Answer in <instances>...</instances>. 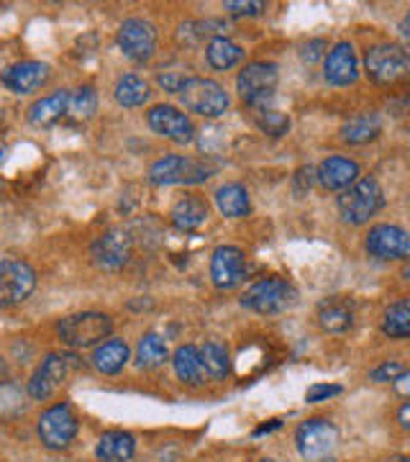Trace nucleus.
I'll return each instance as SVG.
<instances>
[{
  "instance_id": "1",
  "label": "nucleus",
  "mask_w": 410,
  "mask_h": 462,
  "mask_svg": "<svg viewBox=\"0 0 410 462\" xmlns=\"http://www.w3.org/2000/svg\"><path fill=\"white\" fill-rule=\"evenodd\" d=\"M382 188L375 178H361L339 196V214L346 224H367L382 208Z\"/></svg>"
},
{
  "instance_id": "2",
  "label": "nucleus",
  "mask_w": 410,
  "mask_h": 462,
  "mask_svg": "<svg viewBox=\"0 0 410 462\" xmlns=\"http://www.w3.org/2000/svg\"><path fill=\"white\" fill-rule=\"evenodd\" d=\"M279 80L278 65L272 62H251L246 65L239 78H236V90L246 106H251L254 111L269 108V103L275 98V85Z\"/></svg>"
},
{
  "instance_id": "3",
  "label": "nucleus",
  "mask_w": 410,
  "mask_h": 462,
  "mask_svg": "<svg viewBox=\"0 0 410 462\" xmlns=\"http://www.w3.org/2000/svg\"><path fill=\"white\" fill-rule=\"evenodd\" d=\"M114 329L111 316L98 314V311H85V314H75L62 319L57 324V334L67 346L72 349H85L103 342Z\"/></svg>"
},
{
  "instance_id": "4",
  "label": "nucleus",
  "mask_w": 410,
  "mask_h": 462,
  "mask_svg": "<svg viewBox=\"0 0 410 462\" xmlns=\"http://www.w3.org/2000/svg\"><path fill=\"white\" fill-rule=\"evenodd\" d=\"M36 431H39L41 445L59 452V449H67L75 442V437L80 431V421H77L69 403H54L51 409L39 416Z\"/></svg>"
},
{
  "instance_id": "5",
  "label": "nucleus",
  "mask_w": 410,
  "mask_h": 462,
  "mask_svg": "<svg viewBox=\"0 0 410 462\" xmlns=\"http://www.w3.org/2000/svg\"><path fill=\"white\" fill-rule=\"evenodd\" d=\"M180 100L187 111L205 118H218L229 111V96L221 85L208 78H190L180 88Z\"/></svg>"
},
{
  "instance_id": "6",
  "label": "nucleus",
  "mask_w": 410,
  "mask_h": 462,
  "mask_svg": "<svg viewBox=\"0 0 410 462\" xmlns=\"http://www.w3.org/2000/svg\"><path fill=\"white\" fill-rule=\"evenodd\" d=\"M297 300V291L282 278H264L254 282L244 296L241 303L246 309L257 311V314H279L285 309H290Z\"/></svg>"
},
{
  "instance_id": "7",
  "label": "nucleus",
  "mask_w": 410,
  "mask_h": 462,
  "mask_svg": "<svg viewBox=\"0 0 410 462\" xmlns=\"http://www.w3.org/2000/svg\"><path fill=\"white\" fill-rule=\"evenodd\" d=\"M211 178V167L182 157V154H169L157 160L149 167V182L151 185H193V182H203Z\"/></svg>"
},
{
  "instance_id": "8",
  "label": "nucleus",
  "mask_w": 410,
  "mask_h": 462,
  "mask_svg": "<svg viewBox=\"0 0 410 462\" xmlns=\"http://www.w3.org/2000/svg\"><path fill=\"white\" fill-rule=\"evenodd\" d=\"M75 360L77 357H72V355H47L41 365L36 367V373L29 380V396L33 401H50L62 385H65V380L69 378V373H72V367H75Z\"/></svg>"
},
{
  "instance_id": "9",
  "label": "nucleus",
  "mask_w": 410,
  "mask_h": 462,
  "mask_svg": "<svg viewBox=\"0 0 410 462\" xmlns=\"http://www.w3.org/2000/svg\"><path fill=\"white\" fill-rule=\"evenodd\" d=\"M364 69L378 85L397 83L408 72V54L397 44H378L364 54Z\"/></svg>"
},
{
  "instance_id": "10",
  "label": "nucleus",
  "mask_w": 410,
  "mask_h": 462,
  "mask_svg": "<svg viewBox=\"0 0 410 462\" xmlns=\"http://www.w3.org/2000/svg\"><path fill=\"white\" fill-rule=\"evenodd\" d=\"M339 442V431L326 419H308L296 431V445L300 457L305 460H323Z\"/></svg>"
},
{
  "instance_id": "11",
  "label": "nucleus",
  "mask_w": 410,
  "mask_h": 462,
  "mask_svg": "<svg viewBox=\"0 0 410 462\" xmlns=\"http://www.w3.org/2000/svg\"><path fill=\"white\" fill-rule=\"evenodd\" d=\"M36 288V273L29 263L5 260L0 263V309L16 306L32 296Z\"/></svg>"
},
{
  "instance_id": "12",
  "label": "nucleus",
  "mask_w": 410,
  "mask_h": 462,
  "mask_svg": "<svg viewBox=\"0 0 410 462\" xmlns=\"http://www.w3.org/2000/svg\"><path fill=\"white\" fill-rule=\"evenodd\" d=\"M118 47L133 62H147L157 50V29L144 18H129L118 29Z\"/></svg>"
},
{
  "instance_id": "13",
  "label": "nucleus",
  "mask_w": 410,
  "mask_h": 462,
  "mask_svg": "<svg viewBox=\"0 0 410 462\" xmlns=\"http://www.w3.org/2000/svg\"><path fill=\"white\" fill-rule=\"evenodd\" d=\"M132 249L133 245L129 231L108 229L93 242L90 257L103 270H121L123 264H129V260H132Z\"/></svg>"
},
{
  "instance_id": "14",
  "label": "nucleus",
  "mask_w": 410,
  "mask_h": 462,
  "mask_svg": "<svg viewBox=\"0 0 410 462\" xmlns=\"http://www.w3.org/2000/svg\"><path fill=\"white\" fill-rule=\"evenodd\" d=\"M367 252L375 260H405L410 252L408 234L393 224H378L367 234Z\"/></svg>"
},
{
  "instance_id": "15",
  "label": "nucleus",
  "mask_w": 410,
  "mask_h": 462,
  "mask_svg": "<svg viewBox=\"0 0 410 462\" xmlns=\"http://www.w3.org/2000/svg\"><path fill=\"white\" fill-rule=\"evenodd\" d=\"M147 121L151 132L175 142V144H190L196 136L193 121L172 106H154L147 114Z\"/></svg>"
},
{
  "instance_id": "16",
  "label": "nucleus",
  "mask_w": 410,
  "mask_h": 462,
  "mask_svg": "<svg viewBox=\"0 0 410 462\" xmlns=\"http://www.w3.org/2000/svg\"><path fill=\"white\" fill-rule=\"evenodd\" d=\"M246 263L244 252L239 247H218L211 257V278H214L215 288L221 291H231L239 282L244 281Z\"/></svg>"
},
{
  "instance_id": "17",
  "label": "nucleus",
  "mask_w": 410,
  "mask_h": 462,
  "mask_svg": "<svg viewBox=\"0 0 410 462\" xmlns=\"http://www.w3.org/2000/svg\"><path fill=\"white\" fill-rule=\"evenodd\" d=\"M47 80H50V65L33 62V60H29V62H16V65L5 67L0 72V83L5 85L11 93H18V96L39 90Z\"/></svg>"
},
{
  "instance_id": "18",
  "label": "nucleus",
  "mask_w": 410,
  "mask_h": 462,
  "mask_svg": "<svg viewBox=\"0 0 410 462\" xmlns=\"http://www.w3.org/2000/svg\"><path fill=\"white\" fill-rule=\"evenodd\" d=\"M357 78H360V62L354 47L349 42H339L326 57V80L336 88H346L357 83Z\"/></svg>"
},
{
  "instance_id": "19",
  "label": "nucleus",
  "mask_w": 410,
  "mask_h": 462,
  "mask_svg": "<svg viewBox=\"0 0 410 462\" xmlns=\"http://www.w3.org/2000/svg\"><path fill=\"white\" fill-rule=\"evenodd\" d=\"M315 178L326 190H346L349 185L360 180V165L346 157H328L321 162Z\"/></svg>"
},
{
  "instance_id": "20",
  "label": "nucleus",
  "mask_w": 410,
  "mask_h": 462,
  "mask_svg": "<svg viewBox=\"0 0 410 462\" xmlns=\"http://www.w3.org/2000/svg\"><path fill=\"white\" fill-rule=\"evenodd\" d=\"M169 218H172L175 229L197 231L208 221V203L200 196H185V199H180L172 206Z\"/></svg>"
},
{
  "instance_id": "21",
  "label": "nucleus",
  "mask_w": 410,
  "mask_h": 462,
  "mask_svg": "<svg viewBox=\"0 0 410 462\" xmlns=\"http://www.w3.org/2000/svg\"><path fill=\"white\" fill-rule=\"evenodd\" d=\"M136 452V439L129 431H105L96 445L100 462H129Z\"/></svg>"
},
{
  "instance_id": "22",
  "label": "nucleus",
  "mask_w": 410,
  "mask_h": 462,
  "mask_svg": "<svg viewBox=\"0 0 410 462\" xmlns=\"http://www.w3.org/2000/svg\"><path fill=\"white\" fill-rule=\"evenodd\" d=\"M67 106H69V93L67 90H57V93H51L47 98H39L29 108V124L39 126V129L51 126V124H57L67 114Z\"/></svg>"
},
{
  "instance_id": "23",
  "label": "nucleus",
  "mask_w": 410,
  "mask_h": 462,
  "mask_svg": "<svg viewBox=\"0 0 410 462\" xmlns=\"http://www.w3.org/2000/svg\"><path fill=\"white\" fill-rule=\"evenodd\" d=\"M129 363V345L123 339H108L96 346L93 352V367L103 375H115Z\"/></svg>"
},
{
  "instance_id": "24",
  "label": "nucleus",
  "mask_w": 410,
  "mask_h": 462,
  "mask_svg": "<svg viewBox=\"0 0 410 462\" xmlns=\"http://www.w3.org/2000/svg\"><path fill=\"white\" fill-rule=\"evenodd\" d=\"M215 206L226 218H244L251 211L249 190L239 182H229V185L215 190Z\"/></svg>"
},
{
  "instance_id": "25",
  "label": "nucleus",
  "mask_w": 410,
  "mask_h": 462,
  "mask_svg": "<svg viewBox=\"0 0 410 462\" xmlns=\"http://www.w3.org/2000/svg\"><path fill=\"white\" fill-rule=\"evenodd\" d=\"M318 321L321 327L331 334H344L354 327V309L349 300H342V298H333V300H326L318 311Z\"/></svg>"
},
{
  "instance_id": "26",
  "label": "nucleus",
  "mask_w": 410,
  "mask_h": 462,
  "mask_svg": "<svg viewBox=\"0 0 410 462\" xmlns=\"http://www.w3.org/2000/svg\"><path fill=\"white\" fill-rule=\"evenodd\" d=\"M172 363H175V373H178V378H180L182 383H187V385H200V383H205V367H203L200 349H197V346H178Z\"/></svg>"
},
{
  "instance_id": "27",
  "label": "nucleus",
  "mask_w": 410,
  "mask_h": 462,
  "mask_svg": "<svg viewBox=\"0 0 410 462\" xmlns=\"http://www.w3.org/2000/svg\"><path fill=\"white\" fill-rule=\"evenodd\" d=\"M205 57H208V65L214 69H231L244 60V50L226 36H215L205 50Z\"/></svg>"
},
{
  "instance_id": "28",
  "label": "nucleus",
  "mask_w": 410,
  "mask_h": 462,
  "mask_svg": "<svg viewBox=\"0 0 410 462\" xmlns=\"http://www.w3.org/2000/svg\"><path fill=\"white\" fill-rule=\"evenodd\" d=\"M167 357H169V352H167V345H164V339L159 334L149 331V334L141 337V342L136 346V365H139V367L154 370V367L164 365Z\"/></svg>"
},
{
  "instance_id": "29",
  "label": "nucleus",
  "mask_w": 410,
  "mask_h": 462,
  "mask_svg": "<svg viewBox=\"0 0 410 462\" xmlns=\"http://www.w3.org/2000/svg\"><path fill=\"white\" fill-rule=\"evenodd\" d=\"M115 100L126 108H136L144 106L149 100V83L139 75H123L115 83Z\"/></svg>"
},
{
  "instance_id": "30",
  "label": "nucleus",
  "mask_w": 410,
  "mask_h": 462,
  "mask_svg": "<svg viewBox=\"0 0 410 462\" xmlns=\"http://www.w3.org/2000/svg\"><path fill=\"white\" fill-rule=\"evenodd\" d=\"M200 360L205 367V375H211L214 380H223L231 373L229 349L218 342H208L200 346Z\"/></svg>"
},
{
  "instance_id": "31",
  "label": "nucleus",
  "mask_w": 410,
  "mask_h": 462,
  "mask_svg": "<svg viewBox=\"0 0 410 462\" xmlns=\"http://www.w3.org/2000/svg\"><path fill=\"white\" fill-rule=\"evenodd\" d=\"M379 134V118L378 116H357L351 121H346L342 129V139L346 144H367Z\"/></svg>"
},
{
  "instance_id": "32",
  "label": "nucleus",
  "mask_w": 410,
  "mask_h": 462,
  "mask_svg": "<svg viewBox=\"0 0 410 462\" xmlns=\"http://www.w3.org/2000/svg\"><path fill=\"white\" fill-rule=\"evenodd\" d=\"M382 331L390 337V339H408L410 334V306L408 300H397L393 303L387 311H385V319H382Z\"/></svg>"
},
{
  "instance_id": "33",
  "label": "nucleus",
  "mask_w": 410,
  "mask_h": 462,
  "mask_svg": "<svg viewBox=\"0 0 410 462\" xmlns=\"http://www.w3.org/2000/svg\"><path fill=\"white\" fill-rule=\"evenodd\" d=\"M98 111V93L96 88L85 85L77 93H69V106H67V114H72L75 118H93V114Z\"/></svg>"
},
{
  "instance_id": "34",
  "label": "nucleus",
  "mask_w": 410,
  "mask_h": 462,
  "mask_svg": "<svg viewBox=\"0 0 410 462\" xmlns=\"http://www.w3.org/2000/svg\"><path fill=\"white\" fill-rule=\"evenodd\" d=\"M254 121H257V126H260L264 134H269V136H282V134H287V129H290V118L285 114H279V111H272V108L257 111V114H254Z\"/></svg>"
},
{
  "instance_id": "35",
  "label": "nucleus",
  "mask_w": 410,
  "mask_h": 462,
  "mask_svg": "<svg viewBox=\"0 0 410 462\" xmlns=\"http://www.w3.org/2000/svg\"><path fill=\"white\" fill-rule=\"evenodd\" d=\"M403 373H405V365L397 363V360H390V363H382L379 367H375L369 373V378L375 380V383H395Z\"/></svg>"
},
{
  "instance_id": "36",
  "label": "nucleus",
  "mask_w": 410,
  "mask_h": 462,
  "mask_svg": "<svg viewBox=\"0 0 410 462\" xmlns=\"http://www.w3.org/2000/svg\"><path fill=\"white\" fill-rule=\"evenodd\" d=\"M231 16H260L264 11V3H254V0H229L223 5Z\"/></svg>"
},
{
  "instance_id": "37",
  "label": "nucleus",
  "mask_w": 410,
  "mask_h": 462,
  "mask_svg": "<svg viewBox=\"0 0 410 462\" xmlns=\"http://www.w3.org/2000/svg\"><path fill=\"white\" fill-rule=\"evenodd\" d=\"M342 393V385H328V383H315L308 388L305 393V401L308 403H321V401H328V398L339 396Z\"/></svg>"
},
{
  "instance_id": "38",
  "label": "nucleus",
  "mask_w": 410,
  "mask_h": 462,
  "mask_svg": "<svg viewBox=\"0 0 410 462\" xmlns=\"http://www.w3.org/2000/svg\"><path fill=\"white\" fill-rule=\"evenodd\" d=\"M159 85L167 93H180V88L185 85V78L178 75V72H164V75H159Z\"/></svg>"
},
{
  "instance_id": "39",
  "label": "nucleus",
  "mask_w": 410,
  "mask_h": 462,
  "mask_svg": "<svg viewBox=\"0 0 410 462\" xmlns=\"http://www.w3.org/2000/svg\"><path fill=\"white\" fill-rule=\"evenodd\" d=\"M311 182H313L311 167H303V170H297L296 172V193L297 196L308 193V190H311Z\"/></svg>"
},
{
  "instance_id": "40",
  "label": "nucleus",
  "mask_w": 410,
  "mask_h": 462,
  "mask_svg": "<svg viewBox=\"0 0 410 462\" xmlns=\"http://www.w3.org/2000/svg\"><path fill=\"white\" fill-rule=\"evenodd\" d=\"M321 50H326V44H323L321 39H315V42H311V44L305 47V51H303V60H308V62H315V60L321 57Z\"/></svg>"
},
{
  "instance_id": "41",
  "label": "nucleus",
  "mask_w": 410,
  "mask_h": 462,
  "mask_svg": "<svg viewBox=\"0 0 410 462\" xmlns=\"http://www.w3.org/2000/svg\"><path fill=\"white\" fill-rule=\"evenodd\" d=\"M408 413H410V403H403V409H400V416H397V419H400V427H403V430H408V427H410Z\"/></svg>"
},
{
  "instance_id": "42",
  "label": "nucleus",
  "mask_w": 410,
  "mask_h": 462,
  "mask_svg": "<svg viewBox=\"0 0 410 462\" xmlns=\"http://www.w3.org/2000/svg\"><path fill=\"white\" fill-rule=\"evenodd\" d=\"M279 421H272V424H264V427H260V430H254V437H260V434H267V431L278 430Z\"/></svg>"
},
{
  "instance_id": "43",
  "label": "nucleus",
  "mask_w": 410,
  "mask_h": 462,
  "mask_svg": "<svg viewBox=\"0 0 410 462\" xmlns=\"http://www.w3.org/2000/svg\"><path fill=\"white\" fill-rule=\"evenodd\" d=\"M8 378V363H5V360H3V357H0V385H3V380Z\"/></svg>"
},
{
  "instance_id": "44",
  "label": "nucleus",
  "mask_w": 410,
  "mask_h": 462,
  "mask_svg": "<svg viewBox=\"0 0 410 462\" xmlns=\"http://www.w3.org/2000/svg\"><path fill=\"white\" fill-rule=\"evenodd\" d=\"M5 157H8V149H5V144L0 142V165L5 162Z\"/></svg>"
},
{
  "instance_id": "45",
  "label": "nucleus",
  "mask_w": 410,
  "mask_h": 462,
  "mask_svg": "<svg viewBox=\"0 0 410 462\" xmlns=\"http://www.w3.org/2000/svg\"><path fill=\"white\" fill-rule=\"evenodd\" d=\"M393 462H408V457H397V460H393Z\"/></svg>"
},
{
  "instance_id": "46",
  "label": "nucleus",
  "mask_w": 410,
  "mask_h": 462,
  "mask_svg": "<svg viewBox=\"0 0 410 462\" xmlns=\"http://www.w3.org/2000/svg\"><path fill=\"white\" fill-rule=\"evenodd\" d=\"M262 462H278V460H262Z\"/></svg>"
},
{
  "instance_id": "47",
  "label": "nucleus",
  "mask_w": 410,
  "mask_h": 462,
  "mask_svg": "<svg viewBox=\"0 0 410 462\" xmlns=\"http://www.w3.org/2000/svg\"><path fill=\"white\" fill-rule=\"evenodd\" d=\"M0 190H3V182H0Z\"/></svg>"
}]
</instances>
